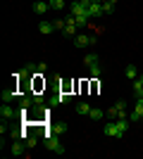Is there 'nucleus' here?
<instances>
[{
  "label": "nucleus",
  "instance_id": "f257e3e1",
  "mask_svg": "<svg viewBox=\"0 0 143 159\" xmlns=\"http://www.w3.org/2000/svg\"><path fill=\"white\" fill-rule=\"evenodd\" d=\"M124 109H126V107H124V102H117V105H112L107 112H105V116H107L110 121H115V119H124V116H126V112H124Z\"/></svg>",
  "mask_w": 143,
  "mask_h": 159
},
{
  "label": "nucleus",
  "instance_id": "f03ea898",
  "mask_svg": "<svg viewBox=\"0 0 143 159\" xmlns=\"http://www.w3.org/2000/svg\"><path fill=\"white\" fill-rule=\"evenodd\" d=\"M45 147H48V150H53L55 154H62V152H64V147H62V143H60V138H57V135L45 138Z\"/></svg>",
  "mask_w": 143,
  "mask_h": 159
},
{
  "label": "nucleus",
  "instance_id": "7ed1b4c3",
  "mask_svg": "<svg viewBox=\"0 0 143 159\" xmlns=\"http://www.w3.org/2000/svg\"><path fill=\"white\" fill-rule=\"evenodd\" d=\"M95 38L93 36H86V33H76L74 36V45L76 48H86V45H93Z\"/></svg>",
  "mask_w": 143,
  "mask_h": 159
},
{
  "label": "nucleus",
  "instance_id": "20e7f679",
  "mask_svg": "<svg viewBox=\"0 0 143 159\" xmlns=\"http://www.w3.org/2000/svg\"><path fill=\"white\" fill-rule=\"evenodd\" d=\"M100 14H105V12H102V2H98V0H93V2H91V5H88V17H91V19H98Z\"/></svg>",
  "mask_w": 143,
  "mask_h": 159
},
{
  "label": "nucleus",
  "instance_id": "39448f33",
  "mask_svg": "<svg viewBox=\"0 0 143 159\" xmlns=\"http://www.w3.org/2000/svg\"><path fill=\"white\" fill-rule=\"evenodd\" d=\"M105 135H110V138H122V133H119L115 121H107V124H105Z\"/></svg>",
  "mask_w": 143,
  "mask_h": 159
},
{
  "label": "nucleus",
  "instance_id": "423d86ee",
  "mask_svg": "<svg viewBox=\"0 0 143 159\" xmlns=\"http://www.w3.org/2000/svg\"><path fill=\"white\" fill-rule=\"evenodd\" d=\"M143 121V98L136 100V107H134V112H131V121Z\"/></svg>",
  "mask_w": 143,
  "mask_h": 159
},
{
  "label": "nucleus",
  "instance_id": "0eeeda50",
  "mask_svg": "<svg viewBox=\"0 0 143 159\" xmlns=\"http://www.w3.org/2000/svg\"><path fill=\"white\" fill-rule=\"evenodd\" d=\"M14 98H19V95H17V88H5V90H2V102H12Z\"/></svg>",
  "mask_w": 143,
  "mask_h": 159
},
{
  "label": "nucleus",
  "instance_id": "6e6552de",
  "mask_svg": "<svg viewBox=\"0 0 143 159\" xmlns=\"http://www.w3.org/2000/svg\"><path fill=\"white\" fill-rule=\"evenodd\" d=\"M48 10H50V2H43V0L34 2V12H36V14H45Z\"/></svg>",
  "mask_w": 143,
  "mask_h": 159
},
{
  "label": "nucleus",
  "instance_id": "1a4fd4ad",
  "mask_svg": "<svg viewBox=\"0 0 143 159\" xmlns=\"http://www.w3.org/2000/svg\"><path fill=\"white\" fill-rule=\"evenodd\" d=\"M83 64L86 66H95V64H100V57H98L95 52H88L86 57H83Z\"/></svg>",
  "mask_w": 143,
  "mask_h": 159
},
{
  "label": "nucleus",
  "instance_id": "9d476101",
  "mask_svg": "<svg viewBox=\"0 0 143 159\" xmlns=\"http://www.w3.org/2000/svg\"><path fill=\"white\" fill-rule=\"evenodd\" d=\"M0 116H2V121L12 119V116H14V109H12L10 105H2V109H0Z\"/></svg>",
  "mask_w": 143,
  "mask_h": 159
},
{
  "label": "nucleus",
  "instance_id": "9b49d317",
  "mask_svg": "<svg viewBox=\"0 0 143 159\" xmlns=\"http://www.w3.org/2000/svg\"><path fill=\"white\" fill-rule=\"evenodd\" d=\"M64 131H67V124H64V121H62V124H53V126H50V133H53V135H62Z\"/></svg>",
  "mask_w": 143,
  "mask_h": 159
},
{
  "label": "nucleus",
  "instance_id": "f8f14e48",
  "mask_svg": "<svg viewBox=\"0 0 143 159\" xmlns=\"http://www.w3.org/2000/svg\"><path fill=\"white\" fill-rule=\"evenodd\" d=\"M38 31H41V33H53L55 24H53V21H41V24H38Z\"/></svg>",
  "mask_w": 143,
  "mask_h": 159
},
{
  "label": "nucleus",
  "instance_id": "ddd939ff",
  "mask_svg": "<svg viewBox=\"0 0 143 159\" xmlns=\"http://www.w3.org/2000/svg\"><path fill=\"white\" fill-rule=\"evenodd\" d=\"M124 74H126V79H131V81H136V76H138V69L134 64H126V69H124Z\"/></svg>",
  "mask_w": 143,
  "mask_h": 159
},
{
  "label": "nucleus",
  "instance_id": "4468645a",
  "mask_svg": "<svg viewBox=\"0 0 143 159\" xmlns=\"http://www.w3.org/2000/svg\"><path fill=\"white\" fill-rule=\"evenodd\" d=\"M24 147H26V143H21V140H17V143L12 145V154H14V157H19V154L24 152Z\"/></svg>",
  "mask_w": 143,
  "mask_h": 159
},
{
  "label": "nucleus",
  "instance_id": "2eb2a0df",
  "mask_svg": "<svg viewBox=\"0 0 143 159\" xmlns=\"http://www.w3.org/2000/svg\"><path fill=\"white\" fill-rule=\"evenodd\" d=\"M115 124H117V128H119V133H126V128H129V121H126V116L124 119H115Z\"/></svg>",
  "mask_w": 143,
  "mask_h": 159
},
{
  "label": "nucleus",
  "instance_id": "dca6fc26",
  "mask_svg": "<svg viewBox=\"0 0 143 159\" xmlns=\"http://www.w3.org/2000/svg\"><path fill=\"white\" fill-rule=\"evenodd\" d=\"M48 2H50V10H57V12L64 10V0H48Z\"/></svg>",
  "mask_w": 143,
  "mask_h": 159
},
{
  "label": "nucleus",
  "instance_id": "f3484780",
  "mask_svg": "<svg viewBox=\"0 0 143 159\" xmlns=\"http://www.w3.org/2000/svg\"><path fill=\"white\" fill-rule=\"evenodd\" d=\"M88 112H91L88 102H79V105H76V114H88Z\"/></svg>",
  "mask_w": 143,
  "mask_h": 159
},
{
  "label": "nucleus",
  "instance_id": "a211bd4d",
  "mask_svg": "<svg viewBox=\"0 0 143 159\" xmlns=\"http://www.w3.org/2000/svg\"><path fill=\"white\" fill-rule=\"evenodd\" d=\"M88 116H91V119H93V121H100L102 116H105V112H100V109H93V107H91V112H88Z\"/></svg>",
  "mask_w": 143,
  "mask_h": 159
},
{
  "label": "nucleus",
  "instance_id": "6ab92c4d",
  "mask_svg": "<svg viewBox=\"0 0 143 159\" xmlns=\"http://www.w3.org/2000/svg\"><path fill=\"white\" fill-rule=\"evenodd\" d=\"M69 100H72L69 93H60L57 98H53V105H57V102H69Z\"/></svg>",
  "mask_w": 143,
  "mask_h": 159
},
{
  "label": "nucleus",
  "instance_id": "aec40b11",
  "mask_svg": "<svg viewBox=\"0 0 143 159\" xmlns=\"http://www.w3.org/2000/svg\"><path fill=\"white\" fill-rule=\"evenodd\" d=\"M134 93H136L138 98H143V83H141V79L134 81Z\"/></svg>",
  "mask_w": 143,
  "mask_h": 159
},
{
  "label": "nucleus",
  "instance_id": "412c9836",
  "mask_svg": "<svg viewBox=\"0 0 143 159\" xmlns=\"http://www.w3.org/2000/svg\"><path fill=\"white\" fill-rule=\"evenodd\" d=\"M31 102H34L36 109H43V98L41 95H31Z\"/></svg>",
  "mask_w": 143,
  "mask_h": 159
},
{
  "label": "nucleus",
  "instance_id": "4be33fe9",
  "mask_svg": "<svg viewBox=\"0 0 143 159\" xmlns=\"http://www.w3.org/2000/svg\"><path fill=\"white\" fill-rule=\"evenodd\" d=\"M88 69H91V76H93V79H100V64L88 66Z\"/></svg>",
  "mask_w": 143,
  "mask_h": 159
},
{
  "label": "nucleus",
  "instance_id": "5701e85b",
  "mask_svg": "<svg viewBox=\"0 0 143 159\" xmlns=\"http://www.w3.org/2000/svg\"><path fill=\"white\" fill-rule=\"evenodd\" d=\"M24 143H26V147H36V143H38V140H36L34 135H26V140H24Z\"/></svg>",
  "mask_w": 143,
  "mask_h": 159
},
{
  "label": "nucleus",
  "instance_id": "b1692460",
  "mask_svg": "<svg viewBox=\"0 0 143 159\" xmlns=\"http://www.w3.org/2000/svg\"><path fill=\"white\" fill-rule=\"evenodd\" d=\"M55 24V29H60V31H64V19H57V21H53Z\"/></svg>",
  "mask_w": 143,
  "mask_h": 159
},
{
  "label": "nucleus",
  "instance_id": "393cba45",
  "mask_svg": "<svg viewBox=\"0 0 143 159\" xmlns=\"http://www.w3.org/2000/svg\"><path fill=\"white\" fill-rule=\"evenodd\" d=\"M98 2H107V0H98Z\"/></svg>",
  "mask_w": 143,
  "mask_h": 159
},
{
  "label": "nucleus",
  "instance_id": "a878e982",
  "mask_svg": "<svg viewBox=\"0 0 143 159\" xmlns=\"http://www.w3.org/2000/svg\"><path fill=\"white\" fill-rule=\"evenodd\" d=\"M138 79H141V83H143V76H138Z\"/></svg>",
  "mask_w": 143,
  "mask_h": 159
}]
</instances>
